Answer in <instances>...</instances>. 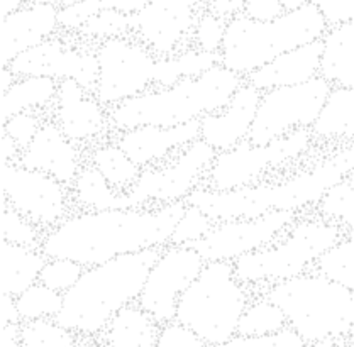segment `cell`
Here are the masks:
<instances>
[{
  "mask_svg": "<svg viewBox=\"0 0 354 347\" xmlns=\"http://www.w3.org/2000/svg\"><path fill=\"white\" fill-rule=\"evenodd\" d=\"M187 200L136 209L84 210L68 215L44 232L41 251L48 259L66 258L92 268L122 254L167 247L187 210Z\"/></svg>",
  "mask_w": 354,
  "mask_h": 347,
  "instance_id": "cell-1",
  "label": "cell"
},
{
  "mask_svg": "<svg viewBox=\"0 0 354 347\" xmlns=\"http://www.w3.org/2000/svg\"><path fill=\"white\" fill-rule=\"evenodd\" d=\"M353 168L354 142L280 182H259L229 191L203 185L188 195L187 203L198 207L214 222L256 218L280 210L304 212L315 209L327 190L348 178Z\"/></svg>",
  "mask_w": 354,
  "mask_h": 347,
  "instance_id": "cell-2",
  "label": "cell"
},
{
  "mask_svg": "<svg viewBox=\"0 0 354 347\" xmlns=\"http://www.w3.org/2000/svg\"><path fill=\"white\" fill-rule=\"evenodd\" d=\"M160 254V247L142 249L85 268L80 280L63 293V308L56 322L75 334L104 332L120 308L138 301Z\"/></svg>",
  "mask_w": 354,
  "mask_h": 347,
  "instance_id": "cell-3",
  "label": "cell"
},
{
  "mask_svg": "<svg viewBox=\"0 0 354 347\" xmlns=\"http://www.w3.org/2000/svg\"><path fill=\"white\" fill-rule=\"evenodd\" d=\"M244 83V77L221 63L197 78H183L167 88H149L109 109L111 127H175L222 111Z\"/></svg>",
  "mask_w": 354,
  "mask_h": 347,
  "instance_id": "cell-4",
  "label": "cell"
},
{
  "mask_svg": "<svg viewBox=\"0 0 354 347\" xmlns=\"http://www.w3.org/2000/svg\"><path fill=\"white\" fill-rule=\"evenodd\" d=\"M327 29L321 10L310 2L271 21H256L241 14L227 21L219 51L221 65L246 78L277 56L322 39Z\"/></svg>",
  "mask_w": 354,
  "mask_h": 347,
  "instance_id": "cell-5",
  "label": "cell"
},
{
  "mask_svg": "<svg viewBox=\"0 0 354 347\" xmlns=\"http://www.w3.org/2000/svg\"><path fill=\"white\" fill-rule=\"evenodd\" d=\"M344 236L341 224L326 221L321 215L297 217L273 244L236 259L234 273L253 293H261L274 283L314 270L317 259Z\"/></svg>",
  "mask_w": 354,
  "mask_h": 347,
  "instance_id": "cell-6",
  "label": "cell"
},
{
  "mask_svg": "<svg viewBox=\"0 0 354 347\" xmlns=\"http://www.w3.org/2000/svg\"><path fill=\"white\" fill-rule=\"evenodd\" d=\"M278 305L307 344L346 337L354 329V292L312 270L261 292Z\"/></svg>",
  "mask_w": 354,
  "mask_h": 347,
  "instance_id": "cell-7",
  "label": "cell"
},
{
  "mask_svg": "<svg viewBox=\"0 0 354 347\" xmlns=\"http://www.w3.org/2000/svg\"><path fill=\"white\" fill-rule=\"evenodd\" d=\"M253 290L237 280L234 263H205L202 273L180 297L176 322L185 326L207 346L229 341L237 334L241 315Z\"/></svg>",
  "mask_w": 354,
  "mask_h": 347,
  "instance_id": "cell-8",
  "label": "cell"
},
{
  "mask_svg": "<svg viewBox=\"0 0 354 347\" xmlns=\"http://www.w3.org/2000/svg\"><path fill=\"white\" fill-rule=\"evenodd\" d=\"M216 156L212 146L197 139L163 163L146 166L133 187L124 191L127 209L187 200L195 188L205 185Z\"/></svg>",
  "mask_w": 354,
  "mask_h": 347,
  "instance_id": "cell-9",
  "label": "cell"
},
{
  "mask_svg": "<svg viewBox=\"0 0 354 347\" xmlns=\"http://www.w3.org/2000/svg\"><path fill=\"white\" fill-rule=\"evenodd\" d=\"M314 139L310 129H295L265 146L253 144L246 139L236 148L217 153L209 169L205 187L229 191L259 183L270 169L305 156L310 151Z\"/></svg>",
  "mask_w": 354,
  "mask_h": 347,
  "instance_id": "cell-10",
  "label": "cell"
},
{
  "mask_svg": "<svg viewBox=\"0 0 354 347\" xmlns=\"http://www.w3.org/2000/svg\"><path fill=\"white\" fill-rule=\"evenodd\" d=\"M330 90L333 85L319 75L299 85L263 92L248 141L265 146L295 129H312Z\"/></svg>",
  "mask_w": 354,
  "mask_h": 347,
  "instance_id": "cell-11",
  "label": "cell"
},
{
  "mask_svg": "<svg viewBox=\"0 0 354 347\" xmlns=\"http://www.w3.org/2000/svg\"><path fill=\"white\" fill-rule=\"evenodd\" d=\"M99 78L93 95L105 107H114L154 86V53L131 36L111 37L99 43Z\"/></svg>",
  "mask_w": 354,
  "mask_h": 347,
  "instance_id": "cell-12",
  "label": "cell"
},
{
  "mask_svg": "<svg viewBox=\"0 0 354 347\" xmlns=\"http://www.w3.org/2000/svg\"><path fill=\"white\" fill-rule=\"evenodd\" d=\"M2 198L43 229L65 221L73 200L66 185L19 163L2 165Z\"/></svg>",
  "mask_w": 354,
  "mask_h": 347,
  "instance_id": "cell-13",
  "label": "cell"
},
{
  "mask_svg": "<svg viewBox=\"0 0 354 347\" xmlns=\"http://www.w3.org/2000/svg\"><path fill=\"white\" fill-rule=\"evenodd\" d=\"M203 266L205 259L194 246L168 244L149 271L138 305L160 326L175 322L180 297L197 280Z\"/></svg>",
  "mask_w": 354,
  "mask_h": 347,
  "instance_id": "cell-14",
  "label": "cell"
},
{
  "mask_svg": "<svg viewBox=\"0 0 354 347\" xmlns=\"http://www.w3.org/2000/svg\"><path fill=\"white\" fill-rule=\"evenodd\" d=\"M207 10V0H149L131 16L133 36L160 56H171L194 46V29Z\"/></svg>",
  "mask_w": 354,
  "mask_h": 347,
  "instance_id": "cell-15",
  "label": "cell"
},
{
  "mask_svg": "<svg viewBox=\"0 0 354 347\" xmlns=\"http://www.w3.org/2000/svg\"><path fill=\"white\" fill-rule=\"evenodd\" d=\"M299 214L280 210L256 218H234L216 222L203 239L194 244L205 263H234L241 256L250 254L273 244L293 222Z\"/></svg>",
  "mask_w": 354,
  "mask_h": 347,
  "instance_id": "cell-16",
  "label": "cell"
},
{
  "mask_svg": "<svg viewBox=\"0 0 354 347\" xmlns=\"http://www.w3.org/2000/svg\"><path fill=\"white\" fill-rule=\"evenodd\" d=\"M19 78L48 77L55 80H75L86 92L93 93L99 78L97 50L71 46L62 37H51L19 55L9 65Z\"/></svg>",
  "mask_w": 354,
  "mask_h": 347,
  "instance_id": "cell-17",
  "label": "cell"
},
{
  "mask_svg": "<svg viewBox=\"0 0 354 347\" xmlns=\"http://www.w3.org/2000/svg\"><path fill=\"white\" fill-rule=\"evenodd\" d=\"M55 102V122L78 144L99 139L111 127L107 107L71 78L58 82Z\"/></svg>",
  "mask_w": 354,
  "mask_h": 347,
  "instance_id": "cell-18",
  "label": "cell"
},
{
  "mask_svg": "<svg viewBox=\"0 0 354 347\" xmlns=\"http://www.w3.org/2000/svg\"><path fill=\"white\" fill-rule=\"evenodd\" d=\"M19 165L48 173L68 188L73 187L84 168L78 142L66 138L56 122L41 124L29 148L22 151Z\"/></svg>",
  "mask_w": 354,
  "mask_h": 347,
  "instance_id": "cell-19",
  "label": "cell"
},
{
  "mask_svg": "<svg viewBox=\"0 0 354 347\" xmlns=\"http://www.w3.org/2000/svg\"><path fill=\"white\" fill-rule=\"evenodd\" d=\"M263 92L244 80L222 111L201 119V139L217 153L236 148L246 141L253 127Z\"/></svg>",
  "mask_w": 354,
  "mask_h": 347,
  "instance_id": "cell-20",
  "label": "cell"
},
{
  "mask_svg": "<svg viewBox=\"0 0 354 347\" xmlns=\"http://www.w3.org/2000/svg\"><path fill=\"white\" fill-rule=\"evenodd\" d=\"M197 139H201V120H192L175 127L141 126L120 131L115 142L136 165L146 168L169 160Z\"/></svg>",
  "mask_w": 354,
  "mask_h": 347,
  "instance_id": "cell-21",
  "label": "cell"
},
{
  "mask_svg": "<svg viewBox=\"0 0 354 347\" xmlns=\"http://www.w3.org/2000/svg\"><path fill=\"white\" fill-rule=\"evenodd\" d=\"M59 9L46 3H29L2 17V66H9L19 55L51 39L59 29Z\"/></svg>",
  "mask_w": 354,
  "mask_h": 347,
  "instance_id": "cell-22",
  "label": "cell"
},
{
  "mask_svg": "<svg viewBox=\"0 0 354 347\" xmlns=\"http://www.w3.org/2000/svg\"><path fill=\"white\" fill-rule=\"evenodd\" d=\"M322 51V39L304 44L277 56L270 63L248 75L244 80L261 92H268L278 86L305 83L321 75Z\"/></svg>",
  "mask_w": 354,
  "mask_h": 347,
  "instance_id": "cell-23",
  "label": "cell"
},
{
  "mask_svg": "<svg viewBox=\"0 0 354 347\" xmlns=\"http://www.w3.org/2000/svg\"><path fill=\"white\" fill-rule=\"evenodd\" d=\"M322 46L321 77L333 86L354 88V21L327 29Z\"/></svg>",
  "mask_w": 354,
  "mask_h": 347,
  "instance_id": "cell-24",
  "label": "cell"
},
{
  "mask_svg": "<svg viewBox=\"0 0 354 347\" xmlns=\"http://www.w3.org/2000/svg\"><path fill=\"white\" fill-rule=\"evenodd\" d=\"M161 327L138 303H131L112 317L104 329V342L107 347H154Z\"/></svg>",
  "mask_w": 354,
  "mask_h": 347,
  "instance_id": "cell-25",
  "label": "cell"
},
{
  "mask_svg": "<svg viewBox=\"0 0 354 347\" xmlns=\"http://www.w3.org/2000/svg\"><path fill=\"white\" fill-rule=\"evenodd\" d=\"M46 261L41 249L2 241V293L19 297L36 285Z\"/></svg>",
  "mask_w": 354,
  "mask_h": 347,
  "instance_id": "cell-26",
  "label": "cell"
},
{
  "mask_svg": "<svg viewBox=\"0 0 354 347\" xmlns=\"http://www.w3.org/2000/svg\"><path fill=\"white\" fill-rule=\"evenodd\" d=\"M310 131L324 141H354V88L333 86Z\"/></svg>",
  "mask_w": 354,
  "mask_h": 347,
  "instance_id": "cell-27",
  "label": "cell"
},
{
  "mask_svg": "<svg viewBox=\"0 0 354 347\" xmlns=\"http://www.w3.org/2000/svg\"><path fill=\"white\" fill-rule=\"evenodd\" d=\"M221 63L219 53L202 51L190 46L171 56L156 58L153 88L173 86L183 78H197Z\"/></svg>",
  "mask_w": 354,
  "mask_h": 347,
  "instance_id": "cell-28",
  "label": "cell"
},
{
  "mask_svg": "<svg viewBox=\"0 0 354 347\" xmlns=\"http://www.w3.org/2000/svg\"><path fill=\"white\" fill-rule=\"evenodd\" d=\"M58 80L48 77L19 78L9 92L2 93V124L21 112L37 111L53 104Z\"/></svg>",
  "mask_w": 354,
  "mask_h": 347,
  "instance_id": "cell-29",
  "label": "cell"
},
{
  "mask_svg": "<svg viewBox=\"0 0 354 347\" xmlns=\"http://www.w3.org/2000/svg\"><path fill=\"white\" fill-rule=\"evenodd\" d=\"M71 198L84 210L127 209L124 191L115 190L93 165H84L71 187Z\"/></svg>",
  "mask_w": 354,
  "mask_h": 347,
  "instance_id": "cell-30",
  "label": "cell"
},
{
  "mask_svg": "<svg viewBox=\"0 0 354 347\" xmlns=\"http://www.w3.org/2000/svg\"><path fill=\"white\" fill-rule=\"evenodd\" d=\"M88 158L90 165L95 166L111 187L119 191L129 190L141 175V166L136 165L118 142L97 146Z\"/></svg>",
  "mask_w": 354,
  "mask_h": 347,
  "instance_id": "cell-31",
  "label": "cell"
},
{
  "mask_svg": "<svg viewBox=\"0 0 354 347\" xmlns=\"http://www.w3.org/2000/svg\"><path fill=\"white\" fill-rule=\"evenodd\" d=\"M288 326L283 310L268 297L251 298L246 310L241 315L237 334L239 335H268L280 332Z\"/></svg>",
  "mask_w": 354,
  "mask_h": 347,
  "instance_id": "cell-32",
  "label": "cell"
},
{
  "mask_svg": "<svg viewBox=\"0 0 354 347\" xmlns=\"http://www.w3.org/2000/svg\"><path fill=\"white\" fill-rule=\"evenodd\" d=\"M148 2L149 0H82L75 6L59 9V28L70 32H77L86 19L100 12V10H119V12L133 16V14L145 9Z\"/></svg>",
  "mask_w": 354,
  "mask_h": 347,
  "instance_id": "cell-33",
  "label": "cell"
},
{
  "mask_svg": "<svg viewBox=\"0 0 354 347\" xmlns=\"http://www.w3.org/2000/svg\"><path fill=\"white\" fill-rule=\"evenodd\" d=\"M314 270L354 292V237H342L317 259Z\"/></svg>",
  "mask_w": 354,
  "mask_h": 347,
  "instance_id": "cell-34",
  "label": "cell"
},
{
  "mask_svg": "<svg viewBox=\"0 0 354 347\" xmlns=\"http://www.w3.org/2000/svg\"><path fill=\"white\" fill-rule=\"evenodd\" d=\"M315 210L326 221L341 224L346 236L354 237V187L348 178L327 190Z\"/></svg>",
  "mask_w": 354,
  "mask_h": 347,
  "instance_id": "cell-35",
  "label": "cell"
},
{
  "mask_svg": "<svg viewBox=\"0 0 354 347\" xmlns=\"http://www.w3.org/2000/svg\"><path fill=\"white\" fill-rule=\"evenodd\" d=\"M22 322L37 319H56L63 308V293L48 288L37 281L31 288L16 297Z\"/></svg>",
  "mask_w": 354,
  "mask_h": 347,
  "instance_id": "cell-36",
  "label": "cell"
},
{
  "mask_svg": "<svg viewBox=\"0 0 354 347\" xmlns=\"http://www.w3.org/2000/svg\"><path fill=\"white\" fill-rule=\"evenodd\" d=\"M22 347H75V332L56 319H37L21 323Z\"/></svg>",
  "mask_w": 354,
  "mask_h": 347,
  "instance_id": "cell-37",
  "label": "cell"
},
{
  "mask_svg": "<svg viewBox=\"0 0 354 347\" xmlns=\"http://www.w3.org/2000/svg\"><path fill=\"white\" fill-rule=\"evenodd\" d=\"M82 37L90 41H105L111 37L133 36V21L131 14L119 12V10H100L93 14L84 22L77 31Z\"/></svg>",
  "mask_w": 354,
  "mask_h": 347,
  "instance_id": "cell-38",
  "label": "cell"
},
{
  "mask_svg": "<svg viewBox=\"0 0 354 347\" xmlns=\"http://www.w3.org/2000/svg\"><path fill=\"white\" fill-rule=\"evenodd\" d=\"M43 237V227L17 212L9 203L2 202V241L19 244V246L41 249Z\"/></svg>",
  "mask_w": 354,
  "mask_h": 347,
  "instance_id": "cell-39",
  "label": "cell"
},
{
  "mask_svg": "<svg viewBox=\"0 0 354 347\" xmlns=\"http://www.w3.org/2000/svg\"><path fill=\"white\" fill-rule=\"evenodd\" d=\"M214 224L216 222L207 217L198 207L188 203L185 214L182 215L175 231H173L169 244H173V246H194L195 243H198L210 232Z\"/></svg>",
  "mask_w": 354,
  "mask_h": 347,
  "instance_id": "cell-40",
  "label": "cell"
},
{
  "mask_svg": "<svg viewBox=\"0 0 354 347\" xmlns=\"http://www.w3.org/2000/svg\"><path fill=\"white\" fill-rule=\"evenodd\" d=\"M84 271L85 266H82L80 263L66 258H53L48 259L41 271L39 283L46 285L48 288L56 290V292L65 293L80 280Z\"/></svg>",
  "mask_w": 354,
  "mask_h": 347,
  "instance_id": "cell-41",
  "label": "cell"
},
{
  "mask_svg": "<svg viewBox=\"0 0 354 347\" xmlns=\"http://www.w3.org/2000/svg\"><path fill=\"white\" fill-rule=\"evenodd\" d=\"M212 347H308L307 342L292 327L268 335H239Z\"/></svg>",
  "mask_w": 354,
  "mask_h": 347,
  "instance_id": "cell-42",
  "label": "cell"
},
{
  "mask_svg": "<svg viewBox=\"0 0 354 347\" xmlns=\"http://www.w3.org/2000/svg\"><path fill=\"white\" fill-rule=\"evenodd\" d=\"M225 28H227V21L225 19L205 10L198 17L197 24H195L194 46L202 51L219 53L222 43H224Z\"/></svg>",
  "mask_w": 354,
  "mask_h": 347,
  "instance_id": "cell-43",
  "label": "cell"
},
{
  "mask_svg": "<svg viewBox=\"0 0 354 347\" xmlns=\"http://www.w3.org/2000/svg\"><path fill=\"white\" fill-rule=\"evenodd\" d=\"M41 124L43 122H41L39 114L36 111L21 112V114L10 117L6 124H2V133L9 134L17 142L19 148L24 151L29 148L32 139L36 138Z\"/></svg>",
  "mask_w": 354,
  "mask_h": 347,
  "instance_id": "cell-44",
  "label": "cell"
},
{
  "mask_svg": "<svg viewBox=\"0 0 354 347\" xmlns=\"http://www.w3.org/2000/svg\"><path fill=\"white\" fill-rule=\"evenodd\" d=\"M154 347H209L198 335H195L185 326L175 322L161 327L160 339Z\"/></svg>",
  "mask_w": 354,
  "mask_h": 347,
  "instance_id": "cell-45",
  "label": "cell"
},
{
  "mask_svg": "<svg viewBox=\"0 0 354 347\" xmlns=\"http://www.w3.org/2000/svg\"><path fill=\"white\" fill-rule=\"evenodd\" d=\"M308 2L321 10L329 28L354 21V0H308Z\"/></svg>",
  "mask_w": 354,
  "mask_h": 347,
  "instance_id": "cell-46",
  "label": "cell"
},
{
  "mask_svg": "<svg viewBox=\"0 0 354 347\" xmlns=\"http://www.w3.org/2000/svg\"><path fill=\"white\" fill-rule=\"evenodd\" d=\"M244 14L256 21H271V19L281 16L283 9L278 0H248Z\"/></svg>",
  "mask_w": 354,
  "mask_h": 347,
  "instance_id": "cell-47",
  "label": "cell"
},
{
  "mask_svg": "<svg viewBox=\"0 0 354 347\" xmlns=\"http://www.w3.org/2000/svg\"><path fill=\"white\" fill-rule=\"evenodd\" d=\"M248 0H207V10L225 21H231L246 10Z\"/></svg>",
  "mask_w": 354,
  "mask_h": 347,
  "instance_id": "cell-48",
  "label": "cell"
},
{
  "mask_svg": "<svg viewBox=\"0 0 354 347\" xmlns=\"http://www.w3.org/2000/svg\"><path fill=\"white\" fill-rule=\"evenodd\" d=\"M7 323H22V319L19 314L16 297L2 293V326Z\"/></svg>",
  "mask_w": 354,
  "mask_h": 347,
  "instance_id": "cell-49",
  "label": "cell"
},
{
  "mask_svg": "<svg viewBox=\"0 0 354 347\" xmlns=\"http://www.w3.org/2000/svg\"><path fill=\"white\" fill-rule=\"evenodd\" d=\"M22 149L19 144L10 138L9 134L2 133V165L3 163H19Z\"/></svg>",
  "mask_w": 354,
  "mask_h": 347,
  "instance_id": "cell-50",
  "label": "cell"
},
{
  "mask_svg": "<svg viewBox=\"0 0 354 347\" xmlns=\"http://www.w3.org/2000/svg\"><path fill=\"white\" fill-rule=\"evenodd\" d=\"M2 347H22L21 323L2 326Z\"/></svg>",
  "mask_w": 354,
  "mask_h": 347,
  "instance_id": "cell-51",
  "label": "cell"
},
{
  "mask_svg": "<svg viewBox=\"0 0 354 347\" xmlns=\"http://www.w3.org/2000/svg\"><path fill=\"white\" fill-rule=\"evenodd\" d=\"M17 75L14 73L10 66H2V73H0V88H2V93L9 92L12 88L14 83L17 82Z\"/></svg>",
  "mask_w": 354,
  "mask_h": 347,
  "instance_id": "cell-52",
  "label": "cell"
},
{
  "mask_svg": "<svg viewBox=\"0 0 354 347\" xmlns=\"http://www.w3.org/2000/svg\"><path fill=\"white\" fill-rule=\"evenodd\" d=\"M308 347H349L346 337H330L324 339V341H317L308 344Z\"/></svg>",
  "mask_w": 354,
  "mask_h": 347,
  "instance_id": "cell-53",
  "label": "cell"
},
{
  "mask_svg": "<svg viewBox=\"0 0 354 347\" xmlns=\"http://www.w3.org/2000/svg\"><path fill=\"white\" fill-rule=\"evenodd\" d=\"M24 2H28V0H2V17L10 16L21 7H24Z\"/></svg>",
  "mask_w": 354,
  "mask_h": 347,
  "instance_id": "cell-54",
  "label": "cell"
},
{
  "mask_svg": "<svg viewBox=\"0 0 354 347\" xmlns=\"http://www.w3.org/2000/svg\"><path fill=\"white\" fill-rule=\"evenodd\" d=\"M29 3H46V6H55L58 9H65V7L75 6V3L82 2V0H28Z\"/></svg>",
  "mask_w": 354,
  "mask_h": 347,
  "instance_id": "cell-55",
  "label": "cell"
},
{
  "mask_svg": "<svg viewBox=\"0 0 354 347\" xmlns=\"http://www.w3.org/2000/svg\"><path fill=\"white\" fill-rule=\"evenodd\" d=\"M278 3L281 6L283 12H292V10L300 9L305 3H308V0H278Z\"/></svg>",
  "mask_w": 354,
  "mask_h": 347,
  "instance_id": "cell-56",
  "label": "cell"
},
{
  "mask_svg": "<svg viewBox=\"0 0 354 347\" xmlns=\"http://www.w3.org/2000/svg\"><path fill=\"white\" fill-rule=\"evenodd\" d=\"M346 341H348V344H349V347H354V329L349 332L348 335H346Z\"/></svg>",
  "mask_w": 354,
  "mask_h": 347,
  "instance_id": "cell-57",
  "label": "cell"
},
{
  "mask_svg": "<svg viewBox=\"0 0 354 347\" xmlns=\"http://www.w3.org/2000/svg\"><path fill=\"white\" fill-rule=\"evenodd\" d=\"M348 182L351 183L353 187H354V168L351 169V173H349V176H348Z\"/></svg>",
  "mask_w": 354,
  "mask_h": 347,
  "instance_id": "cell-58",
  "label": "cell"
}]
</instances>
